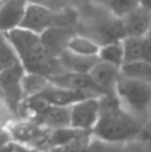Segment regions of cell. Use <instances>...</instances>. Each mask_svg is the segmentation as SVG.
Masks as SVG:
<instances>
[{
  "label": "cell",
  "mask_w": 151,
  "mask_h": 152,
  "mask_svg": "<svg viewBox=\"0 0 151 152\" xmlns=\"http://www.w3.org/2000/svg\"><path fill=\"white\" fill-rule=\"evenodd\" d=\"M4 35L26 72L40 74L47 77L63 72L58 58L45 48L39 34L18 27Z\"/></svg>",
  "instance_id": "1"
},
{
  "label": "cell",
  "mask_w": 151,
  "mask_h": 152,
  "mask_svg": "<svg viewBox=\"0 0 151 152\" xmlns=\"http://www.w3.org/2000/svg\"><path fill=\"white\" fill-rule=\"evenodd\" d=\"M144 127L125 111L114 95L100 96L99 118L91 134L104 143H127L136 139Z\"/></svg>",
  "instance_id": "2"
},
{
  "label": "cell",
  "mask_w": 151,
  "mask_h": 152,
  "mask_svg": "<svg viewBox=\"0 0 151 152\" xmlns=\"http://www.w3.org/2000/svg\"><path fill=\"white\" fill-rule=\"evenodd\" d=\"M114 96L125 111H127L143 127L151 123V83L119 75Z\"/></svg>",
  "instance_id": "3"
},
{
  "label": "cell",
  "mask_w": 151,
  "mask_h": 152,
  "mask_svg": "<svg viewBox=\"0 0 151 152\" xmlns=\"http://www.w3.org/2000/svg\"><path fill=\"white\" fill-rule=\"evenodd\" d=\"M76 23L78 12L72 8L63 7L59 10H54L42 3L29 1L20 27L40 35L50 27L60 26L74 28Z\"/></svg>",
  "instance_id": "4"
},
{
  "label": "cell",
  "mask_w": 151,
  "mask_h": 152,
  "mask_svg": "<svg viewBox=\"0 0 151 152\" xmlns=\"http://www.w3.org/2000/svg\"><path fill=\"white\" fill-rule=\"evenodd\" d=\"M100 111V96L78 100L70 105V126L80 131L91 132L95 127Z\"/></svg>",
  "instance_id": "5"
},
{
  "label": "cell",
  "mask_w": 151,
  "mask_h": 152,
  "mask_svg": "<svg viewBox=\"0 0 151 152\" xmlns=\"http://www.w3.org/2000/svg\"><path fill=\"white\" fill-rule=\"evenodd\" d=\"M7 127L11 131L12 139L24 143L31 150H37V148L43 150L44 143L48 137V134L51 131V129L44 128L43 126L37 124L36 121L31 120V119L21 118L13 120Z\"/></svg>",
  "instance_id": "6"
},
{
  "label": "cell",
  "mask_w": 151,
  "mask_h": 152,
  "mask_svg": "<svg viewBox=\"0 0 151 152\" xmlns=\"http://www.w3.org/2000/svg\"><path fill=\"white\" fill-rule=\"evenodd\" d=\"M24 72L26 71L20 63L13 64L0 72V89L10 107L16 112V115H18L19 105L24 99L21 91V79Z\"/></svg>",
  "instance_id": "7"
},
{
  "label": "cell",
  "mask_w": 151,
  "mask_h": 152,
  "mask_svg": "<svg viewBox=\"0 0 151 152\" xmlns=\"http://www.w3.org/2000/svg\"><path fill=\"white\" fill-rule=\"evenodd\" d=\"M91 96H98V95L92 94V92H87V91H79V89H72V88H67V87L56 86V84L50 81V84L40 94H37L36 96H32V97H37V99L48 103V104L70 107L71 104L76 103L78 100H82Z\"/></svg>",
  "instance_id": "8"
},
{
  "label": "cell",
  "mask_w": 151,
  "mask_h": 152,
  "mask_svg": "<svg viewBox=\"0 0 151 152\" xmlns=\"http://www.w3.org/2000/svg\"><path fill=\"white\" fill-rule=\"evenodd\" d=\"M126 36L143 37L151 28V10L136 5L135 8L120 18Z\"/></svg>",
  "instance_id": "9"
},
{
  "label": "cell",
  "mask_w": 151,
  "mask_h": 152,
  "mask_svg": "<svg viewBox=\"0 0 151 152\" xmlns=\"http://www.w3.org/2000/svg\"><path fill=\"white\" fill-rule=\"evenodd\" d=\"M29 0H4L0 4V31L3 34L20 27Z\"/></svg>",
  "instance_id": "10"
},
{
  "label": "cell",
  "mask_w": 151,
  "mask_h": 152,
  "mask_svg": "<svg viewBox=\"0 0 151 152\" xmlns=\"http://www.w3.org/2000/svg\"><path fill=\"white\" fill-rule=\"evenodd\" d=\"M51 83L56 86L67 87L72 89H79V91H87L98 95V96H104L103 91L95 84V81L91 79L90 74H75V72H60L51 77H48Z\"/></svg>",
  "instance_id": "11"
},
{
  "label": "cell",
  "mask_w": 151,
  "mask_h": 152,
  "mask_svg": "<svg viewBox=\"0 0 151 152\" xmlns=\"http://www.w3.org/2000/svg\"><path fill=\"white\" fill-rule=\"evenodd\" d=\"M88 74L104 95H114L115 86L120 75V67L103 60H98Z\"/></svg>",
  "instance_id": "12"
},
{
  "label": "cell",
  "mask_w": 151,
  "mask_h": 152,
  "mask_svg": "<svg viewBox=\"0 0 151 152\" xmlns=\"http://www.w3.org/2000/svg\"><path fill=\"white\" fill-rule=\"evenodd\" d=\"M75 34H76V31L74 28H71V27L55 26V27H50L44 32H42L40 34V39H42L43 44L45 45V48L54 56L58 58L59 53L67 48L68 40Z\"/></svg>",
  "instance_id": "13"
},
{
  "label": "cell",
  "mask_w": 151,
  "mask_h": 152,
  "mask_svg": "<svg viewBox=\"0 0 151 152\" xmlns=\"http://www.w3.org/2000/svg\"><path fill=\"white\" fill-rule=\"evenodd\" d=\"M58 60L60 63L63 71L66 72L88 74L99 59L98 56L79 55V53H75L72 51H70L68 48H66L58 55Z\"/></svg>",
  "instance_id": "14"
},
{
  "label": "cell",
  "mask_w": 151,
  "mask_h": 152,
  "mask_svg": "<svg viewBox=\"0 0 151 152\" xmlns=\"http://www.w3.org/2000/svg\"><path fill=\"white\" fill-rule=\"evenodd\" d=\"M67 48L75 53H79V55L98 56L100 44H99L98 42H95L94 39H91L90 36H87V35L75 34L74 36L68 40Z\"/></svg>",
  "instance_id": "15"
},
{
  "label": "cell",
  "mask_w": 151,
  "mask_h": 152,
  "mask_svg": "<svg viewBox=\"0 0 151 152\" xmlns=\"http://www.w3.org/2000/svg\"><path fill=\"white\" fill-rule=\"evenodd\" d=\"M48 84H50V80H48L47 76L40 75V74H34V72H24L23 79H21L23 97L27 99V97L36 96Z\"/></svg>",
  "instance_id": "16"
},
{
  "label": "cell",
  "mask_w": 151,
  "mask_h": 152,
  "mask_svg": "<svg viewBox=\"0 0 151 152\" xmlns=\"http://www.w3.org/2000/svg\"><path fill=\"white\" fill-rule=\"evenodd\" d=\"M120 74L131 79H138V80L151 83V61L143 60V59L125 61L120 67Z\"/></svg>",
  "instance_id": "17"
},
{
  "label": "cell",
  "mask_w": 151,
  "mask_h": 152,
  "mask_svg": "<svg viewBox=\"0 0 151 152\" xmlns=\"http://www.w3.org/2000/svg\"><path fill=\"white\" fill-rule=\"evenodd\" d=\"M122 40L102 44L98 52L99 60H103V61H107V63L114 64V66L122 67V64L125 63V51H123Z\"/></svg>",
  "instance_id": "18"
},
{
  "label": "cell",
  "mask_w": 151,
  "mask_h": 152,
  "mask_svg": "<svg viewBox=\"0 0 151 152\" xmlns=\"http://www.w3.org/2000/svg\"><path fill=\"white\" fill-rule=\"evenodd\" d=\"M107 10L111 15L117 18H122L127 12H130L133 8L138 5L136 0H106Z\"/></svg>",
  "instance_id": "19"
},
{
  "label": "cell",
  "mask_w": 151,
  "mask_h": 152,
  "mask_svg": "<svg viewBox=\"0 0 151 152\" xmlns=\"http://www.w3.org/2000/svg\"><path fill=\"white\" fill-rule=\"evenodd\" d=\"M16 63H19L18 55L15 53L10 43L5 40L3 44H0V72Z\"/></svg>",
  "instance_id": "20"
},
{
  "label": "cell",
  "mask_w": 151,
  "mask_h": 152,
  "mask_svg": "<svg viewBox=\"0 0 151 152\" xmlns=\"http://www.w3.org/2000/svg\"><path fill=\"white\" fill-rule=\"evenodd\" d=\"M12 140V135H11V131L7 126H1L0 124V151L3 150L7 143H10Z\"/></svg>",
  "instance_id": "21"
},
{
  "label": "cell",
  "mask_w": 151,
  "mask_h": 152,
  "mask_svg": "<svg viewBox=\"0 0 151 152\" xmlns=\"http://www.w3.org/2000/svg\"><path fill=\"white\" fill-rule=\"evenodd\" d=\"M29 1H36V3H42L44 5L54 8L55 10V3H63V1H68V0H29Z\"/></svg>",
  "instance_id": "22"
},
{
  "label": "cell",
  "mask_w": 151,
  "mask_h": 152,
  "mask_svg": "<svg viewBox=\"0 0 151 152\" xmlns=\"http://www.w3.org/2000/svg\"><path fill=\"white\" fill-rule=\"evenodd\" d=\"M136 1H138V5H141V7L151 10V0H136Z\"/></svg>",
  "instance_id": "23"
},
{
  "label": "cell",
  "mask_w": 151,
  "mask_h": 152,
  "mask_svg": "<svg viewBox=\"0 0 151 152\" xmlns=\"http://www.w3.org/2000/svg\"><path fill=\"white\" fill-rule=\"evenodd\" d=\"M5 40H7V39H5V35L3 34L1 31H0V44H3V43H4Z\"/></svg>",
  "instance_id": "24"
},
{
  "label": "cell",
  "mask_w": 151,
  "mask_h": 152,
  "mask_svg": "<svg viewBox=\"0 0 151 152\" xmlns=\"http://www.w3.org/2000/svg\"><path fill=\"white\" fill-rule=\"evenodd\" d=\"M1 1H4V0H0V3H1Z\"/></svg>",
  "instance_id": "25"
}]
</instances>
